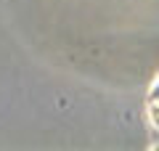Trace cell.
<instances>
[{"instance_id": "1", "label": "cell", "mask_w": 159, "mask_h": 151, "mask_svg": "<svg viewBox=\"0 0 159 151\" xmlns=\"http://www.w3.org/2000/svg\"><path fill=\"white\" fill-rule=\"evenodd\" d=\"M148 117H151L154 127L159 130V103H157V101H151V109H148Z\"/></svg>"}]
</instances>
